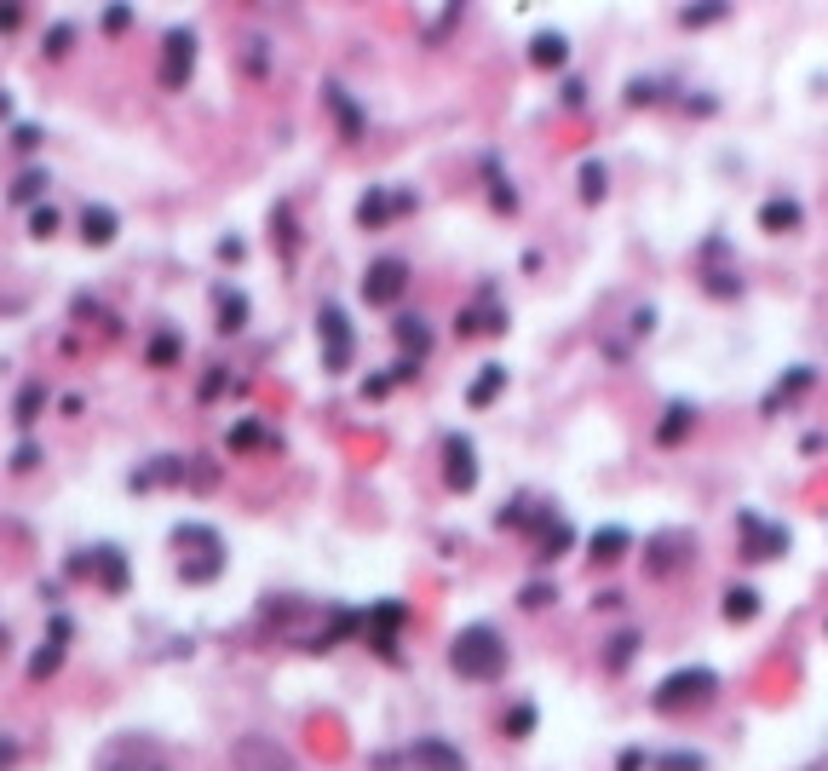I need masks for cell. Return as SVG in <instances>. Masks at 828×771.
Returning <instances> with one entry per match:
<instances>
[{"instance_id": "34", "label": "cell", "mask_w": 828, "mask_h": 771, "mask_svg": "<svg viewBox=\"0 0 828 771\" xmlns=\"http://www.w3.org/2000/svg\"><path fill=\"white\" fill-rule=\"evenodd\" d=\"M656 766L662 771H702V754H662Z\"/></svg>"}, {"instance_id": "32", "label": "cell", "mask_w": 828, "mask_h": 771, "mask_svg": "<svg viewBox=\"0 0 828 771\" xmlns=\"http://www.w3.org/2000/svg\"><path fill=\"white\" fill-rule=\"evenodd\" d=\"M52 231H58V213H52V208H35V213H29V236H41V242H46Z\"/></svg>"}, {"instance_id": "27", "label": "cell", "mask_w": 828, "mask_h": 771, "mask_svg": "<svg viewBox=\"0 0 828 771\" xmlns=\"http://www.w3.org/2000/svg\"><path fill=\"white\" fill-rule=\"evenodd\" d=\"M633 651H639V633H616V639H610V656H604V662H610V668H627V662H633Z\"/></svg>"}, {"instance_id": "44", "label": "cell", "mask_w": 828, "mask_h": 771, "mask_svg": "<svg viewBox=\"0 0 828 771\" xmlns=\"http://www.w3.org/2000/svg\"><path fill=\"white\" fill-rule=\"evenodd\" d=\"M823 771H828V766H823Z\"/></svg>"}, {"instance_id": "7", "label": "cell", "mask_w": 828, "mask_h": 771, "mask_svg": "<svg viewBox=\"0 0 828 771\" xmlns=\"http://www.w3.org/2000/svg\"><path fill=\"white\" fill-rule=\"evenodd\" d=\"M403 288H409V265L403 259H374L368 265V277H363V300L368 305H397L403 300Z\"/></svg>"}, {"instance_id": "15", "label": "cell", "mask_w": 828, "mask_h": 771, "mask_svg": "<svg viewBox=\"0 0 828 771\" xmlns=\"http://www.w3.org/2000/svg\"><path fill=\"white\" fill-rule=\"evenodd\" d=\"M92 576L104 593H127V559H121V547H98L92 553Z\"/></svg>"}, {"instance_id": "43", "label": "cell", "mask_w": 828, "mask_h": 771, "mask_svg": "<svg viewBox=\"0 0 828 771\" xmlns=\"http://www.w3.org/2000/svg\"><path fill=\"white\" fill-rule=\"evenodd\" d=\"M6 110H12V98H6V93H0V116H6Z\"/></svg>"}, {"instance_id": "30", "label": "cell", "mask_w": 828, "mask_h": 771, "mask_svg": "<svg viewBox=\"0 0 828 771\" xmlns=\"http://www.w3.org/2000/svg\"><path fill=\"white\" fill-rule=\"evenodd\" d=\"M529 725H535V708H529V702H518V708L506 714V737H529Z\"/></svg>"}, {"instance_id": "39", "label": "cell", "mask_w": 828, "mask_h": 771, "mask_svg": "<svg viewBox=\"0 0 828 771\" xmlns=\"http://www.w3.org/2000/svg\"><path fill=\"white\" fill-rule=\"evenodd\" d=\"M35 461H41V449H35V444H23L18 455H12V467H18V472H29V467H35Z\"/></svg>"}, {"instance_id": "6", "label": "cell", "mask_w": 828, "mask_h": 771, "mask_svg": "<svg viewBox=\"0 0 828 771\" xmlns=\"http://www.w3.org/2000/svg\"><path fill=\"white\" fill-rule=\"evenodd\" d=\"M317 334H322V369H351V323H345L340 305L317 311Z\"/></svg>"}, {"instance_id": "36", "label": "cell", "mask_w": 828, "mask_h": 771, "mask_svg": "<svg viewBox=\"0 0 828 771\" xmlns=\"http://www.w3.org/2000/svg\"><path fill=\"white\" fill-rule=\"evenodd\" d=\"M627 104H656V87H650V81H633V87H627Z\"/></svg>"}, {"instance_id": "21", "label": "cell", "mask_w": 828, "mask_h": 771, "mask_svg": "<svg viewBox=\"0 0 828 771\" xmlns=\"http://www.w3.org/2000/svg\"><path fill=\"white\" fill-rule=\"evenodd\" d=\"M564 58H570L564 35H535V41H529V64H541V70H558Z\"/></svg>"}, {"instance_id": "28", "label": "cell", "mask_w": 828, "mask_h": 771, "mask_svg": "<svg viewBox=\"0 0 828 771\" xmlns=\"http://www.w3.org/2000/svg\"><path fill=\"white\" fill-rule=\"evenodd\" d=\"M173 357H179V334H156V340H150V363H156V369H167Z\"/></svg>"}, {"instance_id": "3", "label": "cell", "mask_w": 828, "mask_h": 771, "mask_svg": "<svg viewBox=\"0 0 828 771\" xmlns=\"http://www.w3.org/2000/svg\"><path fill=\"white\" fill-rule=\"evenodd\" d=\"M173 541H179V547H196V559H179L184 582H213V576L225 570V547H219V536H213L207 524H179Z\"/></svg>"}, {"instance_id": "38", "label": "cell", "mask_w": 828, "mask_h": 771, "mask_svg": "<svg viewBox=\"0 0 828 771\" xmlns=\"http://www.w3.org/2000/svg\"><path fill=\"white\" fill-rule=\"evenodd\" d=\"M133 24V12H127V6H110V12H104V29H127Z\"/></svg>"}, {"instance_id": "17", "label": "cell", "mask_w": 828, "mask_h": 771, "mask_svg": "<svg viewBox=\"0 0 828 771\" xmlns=\"http://www.w3.org/2000/svg\"><path fill=\"white\" fill-rule=\"evenodd\" d=\"M81 242H87V248H110V242H115V213L110 208H87V213H81Z\"/></svg>"}, {"instance_id": "42", "label": "cell", "mask_w": 828, "mask_h": 771, "mask_svg": "<svg viewBox=\"0 0 828 771\" xmlns=\"http://www.w3.org/2000/svg\"><path fill=\"white\" fill-rule=\"evenodd\" d=\"M6 645H12V639H6V622H0V656H6Z\"/></svg>"}, {"instance_id": "29", "label": "cell", "mask_w": 828, "mask_h": 771, "mask_svg": "<svg viewBox=\"0 0 828 771\" xmlns=\"http://www.w3.org/2000/svg\"><path fill=\"white\" fill-rule=\"evenodd\" d=\"M719 18H725V6H696V12H690V6H685V12H679V24H685V29H702V24H719Z\"/></svg>"}, {"instance_id": "20", "label": "cell", "mask_w": 828, "mask_h": 771, "mask_svg": "<svg viewBox=\"0 0 828 771\" xmlns=\"http://www.w3.org/2000/svg\"><path fill=\"white\" fill-rule=\"evenodd\" d=\"M501 386H506V369H501V363H483V374L472 380L466 403H472V409H483V403H495V392H501Z\"/></svg>"}, {"instance_id": "11", "label": "cell", "mask_w": 828, "mask_h": 771, "mask_svg": "<svg viewBox=\"0 0 828 771\" xmlns=\"http://www.w3.org/2000/svg\"><path fill=\"white\" fill-rule=\"evenodd\" d=\"M409 766L414 771H466V754L455 743H443V737H414Z\"/></svg>"}, {"instance_id": "18", "label": "cell", "mask_w": 828, "mask_h": 771, "mask_svg": "<svg viewBox=\"0 0 828 771\" xmlns=\"http://www.w3.org/2000/svg\"><path fill=\"white\" fill-rule=\"evenodd\" d=\"M391 334H397V346L414 351V357H426V351H432V328H426V317H397V328H391Z\"/></svg>"}, {"instance_id": "10", "label": "cell", "mask_w": 828, "mask_h": 771, "mask_svg": "<svg viewBox=\"0 0 828 771\" xmlns=\"http://www.w3.org/2000/svg\"><path fill=\"white\" fill-rule=\"evenodd\" d=\"M443 478H449V490H472L478 484V449H472V438H449L443 444Z\"/></svg>"}, {"instance_id": "1", "label": "cell", "mask_w": 828, "mask_h": 771, "mask_svg": "<svg viewBox=\"0 0 828 771\" xmlns=\"http://www.w3.org/2000/svg\"><path fill=\"white\" fill-rule=\"evenodd\" d=\"M449 668L460 679H501L506 674V645L495 628H460L455 645H449Z\"/></svg>"}, {"instance_id": "12", "label": "cell", "mask_w": 828, "mask_h": 771, "mask_svg": "<svg viewBox=\"0 0 828 771\" xmlns=\"http://www.w3.org/2000/svg\"><path fill=\"white\" fill-rule=\"evenodd\" d=\"M800 219H805V208L794 202V196H765V202H759V231H771V236L800 231Z\"/></svg>"}, {"instance_id": "35", "label": "cell", "mask_w": 828, "mask_h": 771, "mask_svg": "<svg viewBox=\"0 0 828 771\" xmlns=\"http://www.w3.org/2000/svg\"><path fill=\"white\" fill-rule=\"evenodd\" d=\"M41 185H46V173H23L18 185H12V196H18V202H29V196H41Z\"/></svg>"}, {"instance_id": "22", "label": "cell", "mask_w": 828, "mask_h": 771, "mask_svg": "<svg viewBox=\"0 0 828 771\" xmlns=\"http://www.w3.org/2000/svg\"><path fill=\"white\" fill-rule=\"evenodd\" d=\"M627 547H633V536H627L621 524H610V530H598V536H593V559L598 564H616Z\"/></svg>"}, {"instance_id": "40", "label": "cell", "mask_w": 828, "mask_h": 771, "mask_svg": "<svg viewBox=\"0 0 828 771\" xmlns=\"http://www.w3.org/2000/svg\"><path fill=\"white\" fill-rule=\"evenodd\" d=\"M23 24V6H0V29H18Z\"/></svg>"}, {"instance_id": "31", "label": "cell", "mask_w": 828, "mask_h": 771, "mask_svg": "<svg viewBox=\"0 0 828 771\" xmlns=\"http://www.w3.org/2000/svg\"><path fill=\"white\" fill-rule=\"evenodd\" d=\"M581 196H587V202H598V196H604V167H598V162L581 167Z\"/></svg>"}, {"instance_id": "37", "label": "cell", "mask_w": 828, "mask_h": 771, "mask_svg": "<svg viewBox=\"0 0 828 771\" xmlns=\"http://www.w3.org/2000/svg\"><path fill=\"white\" fill-rule=\"evenodd\" d=\"M230 444H236V449H248V444H259V426H236V432H230Z\"/></svg>"}, {"instance_id": "24", "label": "cell", "mask_w": 828, "mask_h": 771, "mask_svg": "<svg viewBox=\"0 0 828 771\" xmlns=\"http://www.w3.org/2000/svg\"><path fill=\"white\" fill-rule=\"evenodd\" d=\"M242 323H248V300H242L236 288H219V328H225V334H236Z\"/></svg>"}, {"instance_id": "9", "label": "cell", "mask_w": 828, "mask_h": 771, "mask_svg": "<svg viewBox=\"0 0 828 771\" xmlns=\"http://www.w3.org/2000/svg\"><path fill=\"white\" fill-rule=\"evenodd\" d=\"M736 530H742V553L748 559H777V553H788V530L782 524H765L759 513H742Z\"/></svg>"}, {"instance_id": "19", "label": "cell", "mask_w": 828, "mask_h": 771, "mask_svg": "<svg viewBox=\"0 0 828 771\" xmlns=\"http://www.w3.org/2000/svg\"><path fill=\"white\" fill-rule=\"evenodd\" d=\"M690 426H696V409H690V403H667L662 426H656V444H679Z\"/></svg>"}, {"instance_id": "16", "label": "cell", "mask_w": 828, "mask_h": 771, "mask_svg": "<svg viewBox=\"0 0 828 771\" xmlns=\"http://www.w3.org/2000/svg\"><path fill=\"white\" fill-rule=\"evenodd\" d=\"M685 547H690L685 536H656V541H650V576H673V570L690 559Z\"/></svg>"}, {"instance_id": "25", "label": "cell", "mask_w": 828, "mask_h": 771, "mask_svg": "<svg viewBox=\"0 0 828 771\" xmlns=\"http://www.w3.org/2000/svg\"><path fill=\"white\" fill-rule=\"evenodd\" d=\"M535 530H541V559H558V553L570 547V524H564V518H541Z\"/></svg>"}, {"instance_id": "33", "label": "cell", "mask_w": 828, "mask_h": 771, "mask_svg": "<svg viewBox=\"0 0 828 771\" xmlns=\"http://www.w3.org/2000/svg\"><path fill=\"white\" fill-rule=\"evenodd\" d=\"M69 41H75V29H69V24H52V35H46V52H52V58H64Z\"/></svg>"}, {"instance_id": "14", "label": "cell", "mask_w": 828, "mask_h": 771, "mask_svg": "<svg viewBox=\"0 0 828 771\" xmlns=\"http://www.w3.org/2000/svg\"><path fill=\"white\" fill-rule=\"evenodd\" d=\"M391 213H409V196H403V190H397V196L374 190V196H363V202H357V219H363L368 231H380V225H386Z\"/></svg>"}, {"instance_id": "41", "label": "cell", "mask_w": 828, "mask_h": 771, "mask_svg": "<svg viewBox=\"0 0 828 771\" xmlns=\"http://www.w3.org/2000/svg\"><path fill=\"white\" fill-rule=\"evenodd\" d=\"M12 760H18V743H12V737H0V771L12 766Z\"/></svg>"}, {"instance_id": "4", "label": "cell", "mask_w": 828, "mask_h": 771, "mask_svg": "<svg viewBox=\"0 0 828 771\" xmlns=\"http://www.w3.org/2000/svg\"><path fill=\"white\" fill-rule=\"evenodd\" d=\"M230 771H299V766H294V754L276 743V737L248 731V737L230 743Z\"/></svg>"}, {"instance_id": "23", "label": "cell", "mask_w": 828, "mask_h": 771, "mask_svg": "<svg viewBox=\"0 0 828 771\" xmlns=\"http://www.w3.org/2000/svg\"><path fill=\"white\" fill-rule=\"evenodd\" d=\"M759 616V593L754 587H731L725 593V622H754Z\"/></svg>"}, {"instance_id": "2", "label": "cell", "mask_w": 828, "mask_h": 771, "mask_svg": "<svg viewBox=\"0 0 828 771\" xmlns=\"http://www.w3.org/2000/svg\"><path fill=\"white\" fill-rule=\"evenodd\" d=\"M713 691H719V674H713V668H679V674H667L662 685H656L650 708H656V714H685V708L713 702Z\"/></svg>"}, {"instance_id": "13", "label": "cell", "mask_w": 828, "mask_h": 771, "mask_svg": "<svg viewBox=\"0 0 828 771\" xmlns=\"http://www.w3.org/2000/svg\"><path fill=\"white\" fill-rule=\"evenodd\" d=\"M64 639H69V616H52V639H46L41 651L29 656V679L58 674V662H64Z\"/></svg>"}, {"instance_id": "26", "label": "cell", "mask_w": 828, "mask_h": 771, "mask_svg": "<svg viewBox=\"0 0 828 771\" xmlns=\"http://www.w3.org/2000/svg\"><path fill=\"white\" fill-rule=\"evenodd\" d=\"M41 403H46V386H23V398H18V426H35V421H41Z\"/></svg>"}, {"instance_id": "5", "label": "cell", "mask_w": 828, "mask_h": 771, "mask_svg": "<svg viewBox=\"0 0 828 771\" xmlns=\"http://www.w3.org/2000/svg\"><path fill=\"white\" fill-rule=\"evenodd\" d=\"M98 771H173L150 737H115L98 748Z\"/></svg>"}, {"instance_id": "8", "label": "cell", "mask_w": 828, "mask_h": 771, "mask_svg": "<svg viewBox=\"0 0 828 771\" xmlns=\"http://www.w3.org/2000/svg\"><path fill=\"white\" fill-rule=\"evenodd\" d=\"M190 70H196V35H190V29H173V35L161 41V87L179 93L184 81H190Z\"/></svg>"}]
</instances>
